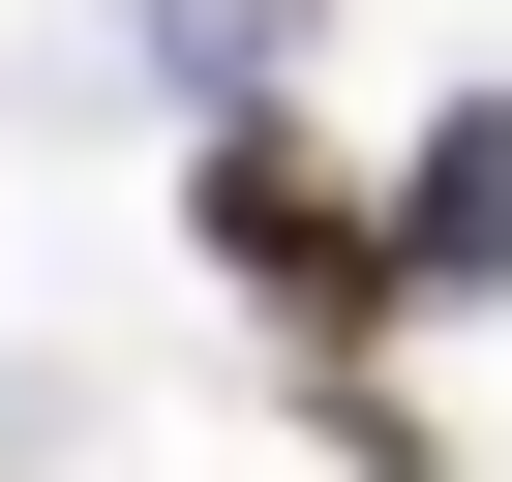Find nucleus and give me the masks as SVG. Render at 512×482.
<instances>
[{"label":"nucleus","mask_w":512,"mask_h":482,"mask_svg":"<svg viewBox=\"0 0 512 482\" xmlns=\"http://www.w3.org/2000/svg\"><path fill=\"white\" fill-rule=\"evenodd\" d=\"M211 241H241V272H272L302 332H332V302H392V272H362V211H332L302 151H241V181H211Z\"/></svg>","instance_id":"1"}]
</instances>
